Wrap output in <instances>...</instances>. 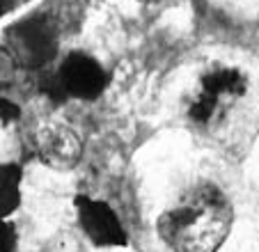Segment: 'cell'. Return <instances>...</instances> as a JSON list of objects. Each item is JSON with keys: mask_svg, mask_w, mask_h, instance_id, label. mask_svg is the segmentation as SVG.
<instances>
[{"mask_svg": "<svg viewBox=\"0 0 259 252\" xmlns=\"http://www.w3.org/2000/svg\"><path fill=\"white\" fill-rule=\"evenodd\" d=\"M234 223L232 202L215 184L188 188L158 218V236L172 252H218Z\"/></svg>", "mask_w": 259, "mask_h": 252, "instance_id": "1", "label": "cell"}, {"mask_svg": "<svg viewBox=\"0 0 259 252\" xmlns=\"http://www.w3.org/2000/svg\"><path fill=\"white\" fill-rule=\"evenodd\" d=\"M7 49L23 69H44L58 53V28L49 14H34L7 30Z\"/></svg>", "mask_w": 259, "mask_h": 252, "instance_id": "2", "label": "cell"}, {"mask_svg": "<svg viewBox=\"0 0 259 252\" xmlns=\"http://www.w3.org/2000/svg\"><path fill=\"white\" fill-rule=\"evenodd\" d=\"M76 211H78L80 227L85 229L90 241L97 243L99 247L126 245V234H124L122 223L106 202L80 195L76 197Z\"/></svg>", "mask_w": 259, "mask_h": 252, "instance_id": "3", "label": "cell"}, {"mask_svg": "<svg viewBox=\"0 0 259 252\" xmlns=\"http://www.w3.org/2000/svg\"><path fill=\"white\" fill-rule=\"evenodd\" d=\"M69 97L92 101L103 92L108 76L103 67L88 53H71L58 69Z\"/></svg>", "mask_w": 259, "mask_h": 252, "instance_id": "4", "label": "cell"}, {"mask_svg": "<svg viewBox=\"0 0 259 252\" xmlns=\"http://www.w3.org/2000/svg\"><path fill=\"white\" fill-rule=\"evenodd\" d=\"M37 154L49 167L69 170L80 160L83 147L71 129L64 124H51L44 126L37 136Z\"/></svg>", "mask_w": 259, "mask_h": 252, "instance_id": "5", "label": "cell"}, {"mask_svg": "<svg viewBox=\"0 0 259 252\" xmlns=\"http://www.w3.org/2000/svg\"><path fill=\"white\" fill-rule=\"evenodd\" d=\"M245 90H248V78L243 76V71L236 67H225V64L209 67L202 73L200 85H197V94L211 99L220 108L241 99Z\"/></svg>", "mask_w": 259, "mask_h": 252, "instance_id": "6", "label": "cell"}, {"mask_svg": "<svg viewBox=\"0 0 259 252\" xmlns=\"http://www.w3.org/2000/svg\"><path fill=\"white\" fill-rule=\"evenodd\" d=\"M0 177V214L10 216L21 202V170L16 165H3Z\"/></svg>", "mask_w": 259, "mask_h": 252, "instance_id": "7", "label": "cell"}, {"mask_svg": "<svg viewBox=\"0 0 259 252\" xmlns=\"http://www.w3.org/2000/svg\"><path fill=\"white\" fill-rule=\"evenodd\" d=\"M41 90H44L46 97H49L51 101H55V103H62V101H67L69 99L67 90H64V82H62V78H60L58 71L49 73L46 78H41Z\"/></svg>", "mask_w": 259, "mask_h": 252, "instance_id": "8", "label": "cell"}, {"mask_svg": "<svg viewBox=\"0 0 259 252\" xmlns=\"http://www.w3.org/2000/svg\"><path fill=\"white\" fill-rule=\"evenodd\" d=\"M0 108H3V124H12V121L19 117V106L12 103V101H7V99L0 101Z\"/></svg>", "mask_w": 259, "mask_h": 252, "instance_id": "9", "label": "cell"}]
</instances>
